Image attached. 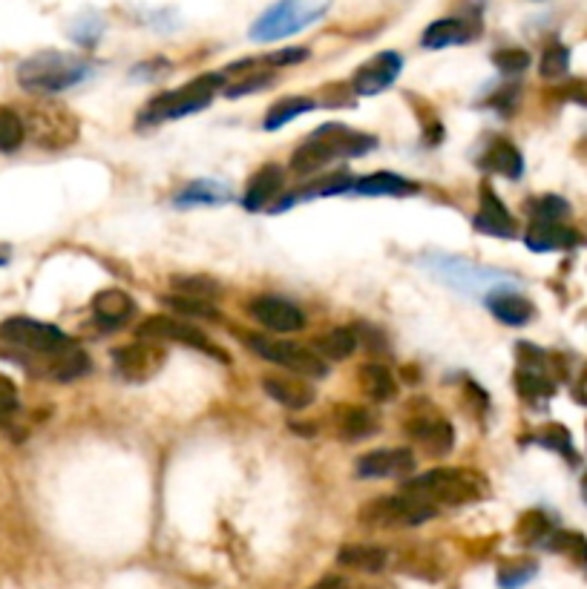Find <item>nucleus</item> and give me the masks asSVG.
<instances>
[{"label":"nucleus","mask_w":587,"mask_h":589,"mask_svg":"<svg viewBox=\"0 0 587 589\" xmlns=\"http://www.w3.org/2000/svg\"><path fill=\"white\" fill-rule=\"evenodd\" d=\"M536 578V564L533 561H507L498 569V587L501 589H518L527 581Z\"/></svg>","instance_id":"34"},{"label":"nucleus","mask_w":587,"mask_h":589,"mask_svg":"<svg viewBox=\"0 0 587 589\" xmlns=\"http://www.w3.org/2000/svg\"><path fill=\"white\" fill-rule=\"evenodd\" d=\"M165 365V348L156 342H133L116 351V371L127 383H147Z\"/></svg>","instance_id":"10"},{"label":"nucleus","mask_w":587,"mask_h":589,"mask_svg":"<svg viewBox=\"0 0 587 589\" xmlns=\"http://www.w3.org/2000/svg\"><path fill=\"white\" fill-rule=\"evenodd\" d=\"M314 107H317V101L308 98V95H288V98H280V101L268 110L262 127H265V130H280L285 124H291L294 118L311 113Z\"/></svg>","instance_id":"29"},{"label":"nucleus","mask_w":587,"mask_h":589,"mask_svg":"<svg viewBox=\"0 0 587 589\" xmlns=\"http://www.w3.org/2000/svg\"><path fill=\"white\" fill-rule=\"evenodd\" d=\"M90 368H93L90 354H87L84 348H78V345H70V348H64L61 354L49 357V377H55L58 383L78 380V377L90 374Z\"/></svg>","instance_id":"25"},{"label":"nucleus","mask_w":587,"mask_h":589,"mask_svg":"<svg viewBox=\"0 0 587 589\" xmlns=\"http://www.w3.org/2000/svg\"><path fill=\"white\" fill-rule=\"evenodd\" d=\"M271 84H274V75H271V72H257V75H251V78L239 81V84H234V87H228L225 95H228V98H242V95H248V92L265 90V87H271Z\"/></svg>","instance_id":"39"},{"label":"nucleus","mask_w":587,"mask_h":589,"mask_svg":"<svg viewBox=\"0 0 587 589\" xmlns=\"http://www.w3.org/2000/svg\"><path fill=\"white\" fill-rule=\"evenodd\" d=\"M165 302L170 308H176L179 314H188V317H208L216 319V308H213V302H205V299H190V296H176L170 294L165 296Z\"/></svg>","instance_id":"35"},{"label":"nucleus","mask_w":587,"mask_h":589,"mask_svg":"<svg viewBox=\"0 0 587 589\" xmlns=\"http://www.w3.org/2000/svg\"><path fill=\"white\" fill-rule=\"evenodd\" d=\"M475 32L478 29L461 18H441L423 29L421 44L423 49H447V46L467 44L470 38H475Z\"/></svg>","instance_id":"17"},{"label":"nucleus","mask_w":587,"mask_h":589,"mask_svg":"<svg viewBox=\"0 0 587 589\" xmlns=\"http://www.w3.org/2000/svg\"><path fill=\"white\" fill-rule=\"evenodd\" d=\"M524 242H527V248L530 250H559L567 248V245H573V233L567 230V227L559 225H550V222H539V225H533L527 230V236H524Z\"/></svg>","instance_id":"31"},{"label":"nucleus","mask_w":587,"mask_h":589,"mask_svg":"<svg viewBox=\"0 0 587 589\" xmlns=\"http://www.w3.org/2000/svg\"><path fill=\"white\" fill-rule=\"evenodd\" d=\"M231 202V190L225 184L213 182V179H199V182H190L185 190L176 193V207H213V204H225Z\"/></svg>","instance_id":"26"},{"label":"nucleus","mask_w":587,"mask_h":589,"mask_svg":"<svg viewBox=\"0 0 587 589\" xmlns=\"http://www.w3.org/2000/svg\"><path fill=\"white\" fill-rule=\"evenodd\" d=\"M377 434V417L375 411L360 406H343L337 408V437L357 443Z\"/></svg>","instance_id":"22"},{"label":"nucleus","mask_w":587,"mask_h":589,"mask_svg":"<svg viewBox=\"0 0 587 589\" xmlns=\"http://www.w3.org/2000/svg\"><path fill=\"white\" fill-rule=\"evenodd\" d=\"M475 230L478 233H487V236H495V239H510L516 233V225H513V216L507 213V207L495 199V193L490 187H481V207H478V216H475Z\"/></svg>","instance_id":"16"},{"label":"nucleus","mask_w":587,"mask_h":589,"mask_svg":"<svg viewBox=\"0 0 587 589\" xmlns=\"http://www.w3.org/2000/svg\"><path fill=\"white\" fill-rule=\"evenodd\" d=\"M415 469V457L409 449H377L357 460L360 477H409Z\"/></svg>","instance_id":"15"},{"label":"nucleus","mask_w":587,"mask_h":589,"mask_svg":"<svg viewBox=\"0 0 587 589\" xmlns=\"http://www.w3.org/2000/svg\"><path fill=\"white\" fill-rule=\"evenodd\" d=\"M429 268L435 271L438 279H444V282H449V285L458 288V291L484 288V285L501 279V273L481 271V268H475V265L464 262V259H449V256H435V259H429Z\"/></svg>","instance_id":"14"},{"label":"nucleus","mask_w":587,"mask_h":589,"mask_svg":"<svg viewBox=\"0 0 587 589\" xmlns=\"http://www.w3.org/2000/svg\"><path fill=\"white\" fill-rule=\"evenodd\" d=\"M262 388L271 400H277L280 406L291 411H303L314 403V388L303 380H288V377H265Z\"/></svg>","instance_id":"19"},{"label":"nucleus","mask_w":587,"mask_h":589,"mask_svg":"<svg viewBox=\"0 0 587 589\" xmlns=\"http://www.w3.org/2000/svg\"><path fill=\"white\" fill-rule=\"evenodd\" d=\"M530 210L539 216L541 222H547V219H556V216H562L567 207H564L562 199H553V196H547V199H536V202H530Z\"/></svg>","instance_id":"41"},{"label":"nucleus","mask_w":587,"mask_h":589,"mask_svg":"<svg viewBox=\"0 0 587 589\" xmlns=\"http://www.w3.org/2000/svg\"><path fill=\"white\" fill-rule=\"evenodd\" d=\"M493 64L507 75H516V72H524L530 67V55L524 49H498L493 52Z\"/></svg>","instance_id":"36"},{"label":"nucleus","mask_w":587,"mask_h":589,"mask_svg":"<svg viewBox=\"0 0 587 589\" xmlns=\"http://www.w3.org/2000/svg\"><path fill=\"white\" fill-rule=\"evenodd\" d=\"M0 342L21 348L29 354H41V357H55L64 348H70V337L47 322H38L32 317H9L0 322Z\"/></svg>","instance_id":"6"},{"label":"nucleus","mask_w":587,"mask_h":589,"mask_svg":"<svg viewBox=\"0 0 587 589\" xmlns=\"http://www.w3.org/2000/svg\"><path fill=\"white\" fill-rule=\"evenodd\" d=\"M585 495H587V480H585Z\"/></svg>","instance_id":"46"},{"label":"nucleus","mask_w":587,"mask_h":589,"mask_svg":"<svg viewBox=\"0 0 587 589\" xmlns=\"http://www.w3.org/2000/svg\"><path fill=\"white\" fill-rule=\"evenodd\" d=\"M567 61H570V52L564 46L553 44L544 52V58H541V75L544 78H559V75H564V69H567Z\"/></svg>","instance_id":"38"},{"label":"nucleus","mask_w":587,"mask_h":589,"mask_svg":"<svg viewBox=\"0 0 587 589\" xmlns=\"http://www.w3.org/2000/svg\"><path fill=\"white\" fill-rule=\"evenodd\" d=\"M225 87V75H202L193 78L190 84L179 87V90L162 92L156 95L144 110H141V124H165V121H176V118H188V115L205 110L213 101V95Z\"/></svg>","instance_id":"5"},{"label":"nucleus","mask_w":587,"mask_h":589,"mask_svg":"<svg viewBox=\"0 0 587 589\" xmlns=\"http://www.w3.org/2000/svg\"><path fill=\"white\" fill-rule=\"evenodd\" d=\"M242 342L254 354H259L262 360L282 365V368H288L300 377H326L329 374V365L314 348H303L297 342L271 340V337H262V334H245Z\"/></svg>","instance_id":"7"},{"label":"nucleus","mask_w":587,"mask_h":589,"mask_svg":"<svg viewBox=\"0 0 587 589\" xmlns=\"http://www.w3.org/2000/svg\"><path fill=\"white\" fill-rule=\"evenodd\" d=\"M400 69H403V58L398 52L386 49L377 52L375 58H369L363 67H357L352 75V92L354 95H377V92L389 90L398 81Z\"/></svg>","instance_id":"11"},{"label":"nucleus","mask_w":587,"mask_h":589,"mask_svg":"<svg viewBox=\"0 0 587 589\" xmlns=\"http://www.w3.org/2000/svg\"><path fill=\"white\" fill-rule=\"evenodd\" d=\"M354 193L360 196H409V193H418V184L403 179L398 173H369V176H360L354 179Z\"/></svg>","instance_id":"21"},{"label":"nucleus","mask_w":587,"mask_h":589,"mask_svg":"<svg viewBox=\"0 0 587 589\" xmlns=\"http://www.w3.org/2000/svg\"><path fill=\"white\" fill-rule=\"evenodd\" d=\"M136 305L130 294H124L121 288H107V291H98L93 299V314L98 322L110 325V328H118L124 325L127 319L133 317Z\"/></svg>","instance_id":"20"},{"label":"nucleus","mask_w":587,"mask_h":589,"mask_svg":"<svg viewBox=\"0 0 587 589\" xmlns=\"http://www.w3.org/2000/svg\"><path fill=\"white\" fill-rule=\"evenodd\" d=\"M357 331H360V337H363V345H366L369 351H386V348H389L386 337H383L380 331H375L372 325H360ZM360 337H357V340H360Z\"/></svg>","instance_id":"42"},{"label":"nucleus","mask_w":587,"mask_h":589,"mask_svg":"<svg viewBox=\"0 0 587 589\" xmlns=\"http://www.w3.org/2000/svg\"><path fill=\"white\" fill-rule=\"evenodd\" d=\"M9 262V253L6 250H0V265H6Z\"/></svg>","instance_id":"45"},{"label":"nucleus","mask_w":587,"mask_h":589,"mask_svg":"<svg viewBox=\"0 0 587 589\" xmlns=\"http://www.w3.org/2000/svg\"><path fill=\"white\" fill-rule=\"evenodd\" d=\"M337 564L352 569H363V572H380L389 564V552L383 546H369V544H349L340 546L337 552Z\"/></svg>","instance_id":"27"},{"label":"nucleus","mask_w":587,"mask_h":589,"mask_svg":"<svg viewBox=\"0 0 587 589\" xmlns=\"http://www.w3.org/2000/svg\"><path fill=\"white\" fill-rule=\"evenodd\" d=\"M173 288L179 296H190V299H205L213 302L219 294V282H213L211 276H173Z\"/></svg>","instance_id":"33"},{"label":"nucleus","mask_w":587,"mask_h":589,"mask_svg":"<svg viewBox=\"0 0 587 589\" xmlns=\"http://www.w3.org/2000/svg\"><path fill=\"white\" fill-rule=\"evenodd\" d=\"M481 167L490 173H498V176H507V179H518L524 170V159L510 141L495 138L493 144H487V150L481 153Z\"/></svg>","instance_id":"23"},{"label":"nucleus","mask_w":587,"mask_h":589,"mask_svg":"<svg viewBox=\"0 0 587 589\" xmlns=\"http://www.w3.org/2000/svg\"><path fill=\"white\" fill-rule=\"evenodd\" d=\"M429 518H435V506L409 495L375 498L357 512V521L372 529H403V526H418Z\"/></svg>","instance_id":"8"},{"label":"nucleus","mask_w":587,"mask_h":589,"mask_svg":"<svg viewBox=\"0 0 587 589\" xmlns=\"http://www.w3.org/2000/svg\"><path fill=\"white\" fill-rule=\"evenodd\" d=\"M311 589H349V581L340 578V575H329V578H323L320 584H314Z\"/></svg>","instance_id":"44"},{"label":"nucleus","mask_w":587,"mask_h":589,"mask_svg":"<svg viewBox=\"0 0 587 589\" xmlns=\"http://www.w3.org/2000/svg\"><path fill=\"white\" fill-rule=\"evenodd\" d=\"M98 35H101V21H95V18L84 21V32H72V38L81 46H93L98 41Z\"/></svg>","instance_id":"43"},{"label":"nucleus","mask_w":587,"mask_h":589,"mask_svg":"<svg viewBox=\"0 0 587 589\" xmlns=\"http://www.w3.org/2000/svg\"><path fill=\"white\" fill-rule=\"evenodd\" d=\"M248 311L259 325H265L268 331H277V334H297L306 328V314L282 296H257L248 305Z\"/></svg>","instance_id":"12"},{"label":"nucleus","mask_w":587,"mask_h":589,"mask_svg":"<svg viewBox=\"0 0 587 589\" xmlns=\"http://www.w3.org/2000/svg\"><path fill=\"white\" fill-rule=\"evenodd\" d=\"M403 495L418 498L423 503H444V506H464L484 495V477L467 469H432L421 477L403 483Z\"/></svg>","instance_id":"3"},{"label":"nucleus","mask_w":587,"mask_h":589,"mask_svg":"<svg viewBox=\"0 0 587 589\" xmlns=\"http://www.w3.org/2000/svg\"><path fill=\"white\" fill-rule=\"evenodd\" d=\"M136 334H139L141 342H185V345L196 348V351H205V354H211L216 360L228 363V351L216 348L208 340V334H202V328H193V325L182 322V319L147 317L136 328Z\"/></svg>","instance_id":"9"},{"label":"nucleus","mask_w":587,"mask_h":589,"mask_svg":"<svg viewBox=\"0 0 587 589\" xmlns=\"http://www.w3.org/2000/svg\"><path fill=\"white\" fill-rule=\"evenodd\" d=\"M377 138L369 136V133H357L346 124H323L320 130H314L311 136L294 150L291 156V170L300 173V176H308V173H317L323 167H329L331 161L337 159H354V156H363L369 150H375Z\"/></svg>","instance_id":"1"},{"label":"nucleus","mask_w":587,"mask_h":589,"mask_svg":"<svg viewBox=\"0 0 587 589\" xmlns=\"http://www.w3.org/2000/svg\"><path fill=\"white\" fill-rule=\"evenodd\" d=\"M406 434L421 446L423 452L432 454V457H447L455 446V431L449 426L444 417L435 414H418L406 423Z\"/></svg>","instance_id":"13"},{"label":"nucleus","mask_w":587,"mask_h":589,"mask_svg":"<svg viewBox=\"0 0 587 589\" xmlns=\"http://www.w3.org/2000/svg\"><path fill=\"white\" fill-rule=\"evenodd\" d=\"M308 58L306 46H288V49H280L268 58H262V64L268 67H294V64H303Z\"/></svg>","instance_id":"40"},{"label":"nucleus","mask_w":587,"mask_h":589,"mask_svg":"<svg viewBox=\"0 0 587 589\" xmlns=\"http://www.w3.org/2000/svg\"><path fill=\"white\" fill-rule=\"evenodd\" d=\"M357 331L352 328H334L329 334H323L320 340H314V351L323 357V360H349L354 351H357Z\"/></svg>","instance_id":"30"},{"label":"nucleus","mask_w":587,"mask_h":589,"mask_svg":"<svg viewBox=\"0 0 587 589\" xmlns=\"http://www.w3.org/2000/svg\"><path fill=\"white\" fill-rule=\"evenodd\" d=\"M360 386L366 391V397L369 400H375V403H386V400H395V394H398V383H395V377H392V371L386 368V365L380 363H366L360 368Z\"/></svg>","instance_id":"28"},{"label":"nucleus","mask_w":587,"mask_h":589,"mask_svg":"<svg viewBox=\"0 0 587 589\" xmlns=\"http://www.w3.org/2000/svg\"><path fill=\"white\" fill-rule=\"evenodd\" d=\"M26 141V121L24 115L12 107H0V153L12 156L24 147Z\"/></svg>","instance_id":"32"},{"label":"nucleus","mask_w":587,"mask_h":589,"mask_svg":"<svg viewBox=\"0 0 587 589\" xmlns=\"http://www.w3.org/2000/svg\"><path fill=\"white\" fill-rule=\"evenodd\" d=\"M487 308L498 322L504 325H527L533 319V305L524 296L510 294V291H495L487 296Z\"/></svg>","instance_id":"24"},{"label":"nucleus","mask_w":587,"mask_h":589,"mask_svg":"<svg viewBox=\"0 0 587 589\" xmlns=\"http://www.w3.org/2000/svg\"><path fill=\"white\" fill-rule=\"evenodd\" d=\"M90 75H93V64L87 58H78L70 52H55V49L29 55L15 69L18 84L26 92H41V95L72 90Z\"/></svg>","instance_id":"2"},{"label":"nucleus","mask_w":587,"mask_h":589,"mask_svg":"<svg viewBox=\"0 0 587 589\" xmlns=\"http://www.w3.org/2000/svg\"><path fill=\"white\" fill-rule=\"evenodd\" d=\"M18 411H21V403H18L15 386H12L9 380H3V377H0V426H3V429H9V426H12V420L18 417Z\"/></svg>","instance_id":"37"},{"label":"nucleus","mask_w":587,"mask_h":589,"mask_svg":"<svg viewBox=\"0 0 587 589\" xmlns=\"http://www.w3.org/2000/svg\"><path fill=\"white\" fill-rule=\"evenodd\" d=\"M334 0H277L268 6L251 26V38L259 44H274L308 29L311 23L326 18Z\"/></svg>","instance_id":"4"},{"label":"nucleus","mask_w":587,"mask_h":589,"mask_svg":"<svg viewBox=\"0 0 587 589\" xmlns=\"http://www.w3.org/2000/svg\"><path fill=\"white\" fill-rule=\"evenodd\" d=\"M282 190V170L277 164H265V167H259L257 173L251 176V182H248V190H245V199H242V207L245 210H251V213H257L262 210L265 204L271 202L277 193Z\"/></svg>","instance_id":"18"}]
</instances>
